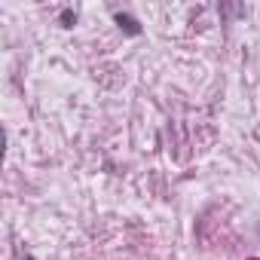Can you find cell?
Returning <instances> with one entry per match:
<instances>
[{
  "label": "cell",
  "instance_id": "1",
  "mask_svg": "<svg viewBox=\"0 0 260 260\" xmlns=\"http://www.w3.org/2000/svg\"><path fill=\"white\" fill-rule=\"evenodd\" d=\"M113 22H116V28L122 31V34H128V37H138L141 34V22L135 19V16H128V13H113Z\"/></svg>",
  "mask_w": 260,
  "mask_h": 260
},
{
  "label": "cell",
  "instance_id": "2",
  "mask_svg": "<svg viewBox=\"0 0 260 260\" xmlns=\"http://www.w3.org/2000/svg\"><path fill=\"white\" fill-rule=\"evenodd\" d=\"M58 22H61V28H74L77 25V10H61Z\"/></svg>",
  "mask_w": 260,
  "mask_h": 260
},
{
  "label": "cell",
  "instance_id": "3",
  "mask_svg": "<svg viewBox=\"0 0 260 260\" xmlns=\"http://www.w3.org/2000/svg\"><path fill=\"white\" fill-rule=\"evenodd\" d=\"M25 260H34V257H31V254H25Z\"/></svg>",
  "mask_w": 260,
  "mask_h": 260
}]
</instances>
